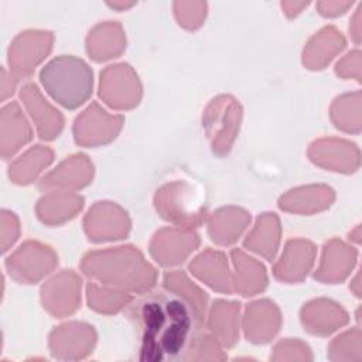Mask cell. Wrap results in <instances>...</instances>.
Wrapping results in <instances>:
<instances>
[{"label":"cell","mask_w":362,"mask_h":362,"mask_svg":"<svg viewBox=\"0 0 362 362\" xmlns=\"http://www.w3.org/2000/svg\"><path fill=\"white\" fill-rule=\"evenodd\" d=\"M81 269L89 279L127 293H146L157 281V270L132 245L92 250L82 257Z\"/></svg>","instance_id":"cell-1"},{"label":"cell","mask_w":362,"mask_h":362,"mask_svg":"<svg viewBox=\"0 0 362 362\" xmlns=\"http://www.w3.org/2000/svg\"><path fill=\"white\" fill-rule=\"evenodd\" d=\"M47 93L66 109H76L92 95L93 74L90 66L74 55L51 59L40 72Z\"/></svg>","instance_id":"cell-2"},{"label":"cell","mask_w":362,"mask_h":362,"mask_svg":"<svg viewBox=\"0 0 362 362\" xmlns=\"http://www.w3.org/2000/svg\"><path fill=\"white\" fill-rule=\"evenodd\" d=\"M157 214L181 228L194 229L206 216L202 189L189 181H171L161 185L154 195Z\"/></svg>","instance_id":"cell-3"},{"label":"cell","mask_w":362,"mask_h":362,"mask_svg":"<svg viewBox=\"0 0 362 362\" xmlns=\"http://www.w3.org/2000/svg\"><path fill=\"white\" fill-rule=\"evenodd\" d=\"M242 106L230 95L214 98L202 115V126L216 156H226L239 133L242 122Z\"/></svg>","instance_id":"cell-4"},{"label":"cell","mask_w":362,"mask_h":362,"mask_svg":"<svg viewBox=\"0 0 362 362\" xmlns=\"http://www.w3.org/2000/svg\"><path fill=\"white\" fill-rule=\"evenodd\" d=\"M58 264L54 249L37 240H25L7 259L6 269L13 280L33 284L48 276Z\"/></svg>","instance_id":"cell-5"},{"label":"cell","mask_w":362,"mask_h":362,"mask_svg":"<svg viewBox=\"0 0 362 362\" xmlns=\"http://www.w3.org/2000/svg\"><path fill=\"white\" fill-rule=\"evenodd\" d=\"M141 95L139 75L129 64H113L100 72L99 98L112 109H133L140 103Z\"/></svg>","instance_id":"cell-6"},{"label":"cell","mask_w":362,"mask_h":362,"mask_svg":"<svg viewBox=\"0 0 362 362\" xmlns=\"http://www.w3.org/2000/svg\"><path fill=\"white\" fill-rule=\"evenodd\" d=\"M54 35L45 30H27L20 33L8 47L7 61L10 72L17 78L30 76L51 52Z\"/></svg>","instance_id":"cell-7"},{"label":"cell","mask_w":362,"mask_h":362,"mask_svg":"<svg viewBox=\"0 0 362 362\" xmlns=\"http://www.w3.org/2000/svg\"><path fill=\"white\" fill-rule=\"evenodd\" d=\"M124 123L120 115H112L98 102L90 103L74 122V139L83 147H98L113 141Z\"/></svg>","instance_id":"cell-8"},{"label":"cell","mask_w":362,"mask_h":362,"mask_svg":"<svg viewBox=\"0 0 362 362\" xmlns=\"http://www.w3.org/2000/svg\"><path fill=\"white\" fill-rule=\"evenodd\" d=\"M132 228L127 212L110 201L95 202L83 218V229L92 242L119 240L129 235Z\"/></svg>","instance_id":"cell-9"},{"label":"cell","mask_w":362,"mask_h":362,"mask_svg":"<svg viewBox=\"0 0 362 362\" xmlns=\"http://www.w3.org/2000/svg\"><path fill=\"white\" fill-rule=\"evenodd\" d=\"M81 290L79 274L74 270H62L42 284L41 304L55 318L68 317L81 307Z\"/></svg>","instance_id":"cell-10"},{"label":"cell","mask_w":362,"mask_h":362,"mask_svg":"<svg viewBox=\"0 0 362 362\" xmlns=\"http://www.w3.org/2000/svg\"><path fill=\"white\" fill-rule=\"evenodd\" d=\"M96 331L82 321H69L55 327L49 334L48 346L57 359L78 361L92 354L96 345Z\"/></svg>","instance_id":"cell-11"},{"label":"cell","mask_w":362,"mask_h":362,"mask_svg":"<svg viewBox=\"0 0 362 362\" xmlns=\"http://www.w3.org/2000/svg\"><path fill=\"white\" fill-rule=\"evenodd\" d=\"M199 246V236L194 229L168 226L157 230L150 242V255L164 266L181 264Z\"/></svg>","instance_id":"cell-12"},{"label":"cell","mask_w":362,"mask_h":362,"mask_svg":"<svg viewBox=\"0 0 362 362\" xmlns=\"http://www.w3.org/2000/svg\"><path fill=\"white\" fill-rule=\"evenodd\" d=\"M307 154L315 165L335 173L352 174L361 165L359 148L345 139H317L308 146Z\"/></svg>","instance_id":"cell-13"},{"label":"cell","mask_w":362,"mask_h":362,"mask_svg":"<svg viewBox=\"0 0 362 362\" xmlns=\"http://www.w3.org/2000/svg\"><path fill=\"white\" fill-rule=\"evenodd\" d=\"M180 303L181 301L178 300H167L164 303L147 301L143 304L141 320L144 334L140 355L143 361H160L163 358V352L158 346V339L171 322Z\"/></svg>","instance_id":"cell-14"},{"label":"cell","mask_w":362,"mask_h":362,"mask_svg":"<svg viewBox=\"0 0 362 362\" xmlns=\"http://www.w3.org/2000/svg\"><path fill=\"white\" fill-rule=\"evenodd\" d=\"M93 178V164L88 156L78 153L62 160L40 181L41 191H76Z\"/></svg>","instance_id":"cell-15"},{"label":"cell","mask_w":362,"mask_h":362,"mask_svg":"<svg viewBox=\"0 0 362 362\" xmlns=\"http://www.w3.org/2000/svg\"><path fill=\"white\" fill-rule=\"evenodd\" d=\"M317 247L307 239H290L279 260L273 266V274L284 283H300L311 272Z\"/></svg>","instance_id":"cell-16"},{"label":"cell","mask_w":362,"mask_h":362,"mask_svg":"<svg viewBox=\"0 0 362 362\" xmlns=\"http://www.w3.org/2000/svg\"><path fill=\"white\" fill-rule=\"evenodd\" d=\"M20 99L31 116L40 139L54 140L59 136L64 129V116L44 98L35 83H25L20 90Z\"/></svg>","instance_id":"cell-17"},{"label":"cell","mask_w":362,"mask_h":362,"mask_svg":"<svg viewBox=\"0 0 362 362\" xmlns=\"http://www.w3.org/2000/svg\"><path fill=\"white\" fill-rule=\"evenodd\" d=\"M242 325L247 341L257 345L267 344L280 331L281 313L273 301L256 300L246 305Z\"/></svg>","instance_id":"cell-18"},{"label":"cell","mask_w":362,"mask_h":362,"mask_svg":"<svg viewBox=\"0 0 362 362\" xmlns=\"http://www.w3.org/2000/svg\"><path fill=\"white\" fill-rule=\"evenodd\" d=\"M300 321L307 332L327 337L348 324L349 317L344 307L334 300L314 298L301 307Z\"/></svg>","instance_id":"cell-19"},{"label":"cell","mask_w":362,"mask_h":362,"mask_svg":"<svg viewBox=\"0 0 362 362\" xmlns=\"http://www.w3.org/2000/svg\"><path fill=\"white\" fill-rule=\"evenodd\" d=\"M356 259L358 252L355 247L337 238H332L322 247L320 264L314 273V279L328 284L341 283L351 274Z\"/></svg>","instance_id":"cell-20"},{"label":"cell","mask_w":362,"mask_h":362,"mask_svg":"<svg viewBox=\"0 0 362 362\" xmlns=\"http://www.w3.org/2000/svg\"><path fill=\"white\" fill-rule=\"evenodd\" d=\"M189 272L215 291L225 294L235 291L232 272L223 252L214 249L201 252L191 260Z\"/></svg>","instance_id":"cell-21"},{"label":"cell","mask_w":362,"mask_h":362,"mask_svg":"<svg viewBox=\"0 0 362 362\" xmlns=\"http://www.w3.org/2000/svg\"><path fill=\"white\" fill-rule=\"evenodd\" d=\"M335 199V192L324 184H310L287 191L279 199V208L290 214L311 215L328 209Z\"/></svg>","instance_id":"cell-22"},{"label":"cell","mask_w":362,"mask_h":362,"mask_svg":"<svg viewBox=\"0 0 362 362\" xmlns=\"http://www.w3.org/2000/svg\"><path fill=\"white\" fill-rule=\"evenodd\" d=\"M33 139V129L20 105L10 102L0 113V151L4 160L13 157Z\"/></svg>","instance_id":"cell-23"},{"label":"cell","mask_w":362,"mask_h":362,"mask_svg":"<svg viewBox=\"0 0 362 362\" xmlns=\"http://www.w3.org/2000/svg\"><path fill=\"white\" fill-rule=\"evenodd\" d=\"M346 45L345 37L334 25L317 31L303 49V65L310 71L324 69Z\"/></svg>","instance_id":"cell-24"},{"label":"cell","mask_w":362,"mask_h":362,"mask_svg":"<svg viewBox=\"0 0 362 362\" xmlns=\"http://www.w3.org/2000/svg\"><path fill=\"white\" fill-rule=\"evenodd\" d=\"M124 49L126 34L122 24L117 21L99 23L86 37V52L96 62L117 58Z\"/></svg>","instance_id":"cell-25"},{"label":"cell","mask_w":362,"mask_h":362,"mask_svg":"<svg viewBox=\"0 0 362 362\" xmlns=\"http://www.w3.org/2000/svg\"><path fill=\"white\" fill-rule=\"evenodd\" d=\"M250 223V214L239 206H222L208 218V235L219 246L235 243Z\"/></svg>","instance_id":"cell-26"},{"label":"cell","mask_w":362,"mask_h":362,"mask_svg":"<svg viewBox=\"0 0 362 362\" xmlns=\"http://www.w3.org/2000/svg\"><path fill=\"white\" fill-rule=\"evenodd\" d=\"M83 208V198L72 191H49L35 205L38 219L49 226L62 225Z\"/></svg>","instance_id":"cell-27"},{"label":"cell","mask_w":362,"mask_h":362,"mask_svg":"<svg viewBox=\"0 0 362 362\" xmlns=\"http://www.w3.org/2000/svg\"><path fill=\"white\" fill-rule=\"evenodd\" d=\"M233 263V288L245 297L262 293L269 283L266 267L255 257L246 255L240 249L230 252Z\"/></svg>","instance_id":"cell-28"},{"label":"cell","mask_w":362,"mask_h":362,"mask_svg":"<svg viewBox=\"0 0 362 362\" xmlns=\"http://www.w3.org/2000/svg\"><path fill=\"white\" fill-rule=\"evenodd\" d=\"M240 304L238 301L215 300L208 315V328L212 337L225 348L233 346L239 339Z\"/></svg>","instance_id":"cell-29"},{"label":"cell","mask_w":362,"mask_h":362,"mask_svg":"<svg viewBox=\"0 0 362 362\" xmlns=\"http://www.w3.org/2000/svg\"><path fill=\"white\" fill-rule=\"evenodd\" d=\"M163 286L167 291L180 297L181 301L188 307L192 321L199 328L205 318L208 305V296L194 281L189 280L185 272L171 270L164 274Z\"/></svg>","instance_id":"cell-30"},{"label":"cell","mask_w":362,"mask_h":362,"mask_svg":"<svg viewBox=\"0 0 362 362\" xmlns=\"http://www.w3.org/2000/svg\"><path fill=\"white\" fill-rule=\"evenodd\" d=\"M280 239L281 225L279 216L273 212H266L256 219L255 226L245 238L243 246L266 260H273L279 250Z\"/></svg>","instance_id":"cell-31"},{"label":"cell","mask_w":362,"mask_h":362,"mask_svg":"<svg viewBox=\"0 0 362 362\" xmlns=\"http://www.w3.org/2000/svg\"><path fill=\"white\" fill-rule=\"evenodd\" d=\"M54 160V151L37 144L24 151L8 167V178L17 185L31 184Z\"/></svg>","instance_id":"cell-32"},{"label":"cell","mask_w":362,"mask_h":362,"mask_svg":"<svg viewBox=\"0 0 362 362\" xmlns=\"http://www.w3.org/2000/svg\"><path fill=\"white\" fill-rule=\"evenodd\" d=\"M329 117L337 129L358 134L362 129L361 92L355 90L335 98L329 107Z\"/></svg>","instance_id":"cell-33"},{"label":"cell","mask_w":362,"mask_h":362,"mask_svg":"<svg viewBox=\"0 0 362 362\" xmlns=\"http://www.w3.org/2000/svg\"><path fill=\"white\" fill-rule=\"evenodd\" d=\"M89 308L100 314H116L132 301V296L120 288L92 281L86 287Z\"/></svg>","instance_id":"cell-34"},{"label":"cell","mask_w":362,"mask_h":362,"mask_svg":"<svg viewBox=\"0 0 362 362\" xmlns=\"http://www.w3.org/2000/svg\"><path fill=\"white\" fill-rule=\"evenodd\" d=\"M328 358L331 361H356L362 359V335L359 328H351L328 345Z\"/></svg>","instance_id":"cell-35"},{"label":"cell","mask_w":362,"mask_h":362,"mask_svg":"<svg viewBox=\"0 0 362 362\" xmlns=\"http://www.w3.org/2000/svg\"><path fill=\"white\" fill-rule=\"evenodd\" d=\"M184 361H225L226 354L222 345L212 335H197L191 339L189 346L182 356Z\"/></svg>","instance_id":"cell-36"},{"label":"cell","mask_w":362,"mask_h":362,"mask_svg":"<svg viewBox=\"0 0 362 362\" xmlns=\"http://www.w3.org/2000/svg\"><path fill=\"white\" fill-rule=\"evenodd\" d=\"M173 7L178 24L189 31L199 28L208 13V4L205 1H175Z\"/></svg>","instance_id":"cell-37"},{"label":"cell","mask_w":362,"mask_h":362,"mask_svg":"<svg viewBox=\"0 0 362 362\" xmlns=\"http://www.w3.org/2000/svg\"><path fill=\"white\" fill-rule=\"evenodd\" d=\"M272 361H313V354L310 346L297 339V338H284L279 341L274 348L273 354L270 355Z\"/></svg>","instance_id":"cell-38"},{"label":"cell","mask_w":362,"mask_h":362,"mask_svg":"<svg viewBox=\"0 0 362 362\" xmlns=\"http://www.w3.org/2000/svg\"><path fill=\"white\" fill-rule=\"evenodd\" d=\"M20 236V221L11 211L3 209L0 215V242L1 252H7Z\"/></svg>","instance_id":"cell-39"},{"label":"cell","mask_w":362,"mask_h":362,"mask_svg":"<svg viewBox=\"0 0 362 362\" xmlns=\"http://www.w3.org/2000/svg\"><path fill=\"white\" fill-rule=\"evenodd\" d=\"M335 74L344 79H355L361 82L362 79V54L359 49L349 51L342 57L335 65Z\"/></svg>","instance_id":"cell-40"},{"label":"cell","mask_w":362,"mask_h":362,"mask_svg":"<svg viewBox=\"0 0 362 362\" xmlns=\"http://www.w3.org/2000/svg\"><path fill=\"white\" fill-rule=\"evenodd\" d=\"M352 7V1H339V0H324L317 3L318 13L324 17H338L344 14L348 8Z\"/></svg>","instance_id":"cell-41"},{"label":"cell","mask_w":362,"mask_h":362,"mask_svg":"<svg viewBox=\"0 0 362 362\" xmlns=\"http://www.w3.org/2000/svg\"><path fill=\"white\" fill-rule=\"evenodd\" d=\"M361 33H362V4L356 8L349 24V35L356 45L361 42V37H362Z\"/></svg>","instance_id":"cell-42"},{"label":"cell","mask_w":362,"mask_h":362,"mask_svg":"<svg viewBox=\"0 0 362 362\" xmlns=\"http://www.w3.org/2000/svg\"><path fill=\"white\" fill-rule=\"evenodd\" d=\"M17 78L10 72H7L4 68L1 69V100H6L8 96H11L16 90Z\"/></svg>","instance_id":"cell-43"},{"label":"cell","mask_w":362,"mask_h":362,"mask_svg":"<svg viewBox=\"0 0 362 362\" xmlns=\"http://www.w3.org/2000/svg\"><path fill=\"white\" fill-rule=\"evenodd\" d=\"M280 6L288 18H294L308 6V1H281Z\"/></svg>","instance_id":"cell-44"},{"label":"cell","mask_w":362,"mask_h":362,"mask_svg":"<svg viewBox=\"0 0 362 362\" xmlns=\"http://www.w3.org/2000/svg\"><path fill=\"white\" fill-rule=\"evenodd\" d=\"M349 288L354 291V294H355L356 297H361V274H359V273H356V276H355L354 280L351 281Z\"/></svg>","instance_id":"cell-45"},{"label":"cell","mask_w":362,"mask_h":362,"mask_svg":"<svg viewBox=\"0 0 362 362\" xmlns=\"http://www.w3.org/2000/svg\"><path fill=\"white\" fill-rule=\"evenodd\" d=\"M109 7L116 8V10H127L132 6H134L133 1H113V3H107Z\"/></svg>","instance_id":"cell-46"},{"label":"cell","mask_w":362,"mask_h":362,"mask_svg":"<svg viewBox=\"0 0 362 362\" xmlns=\"http://www.w3.org/2000/svg\"><path fill=\"white\" fill-rule=\"evenodd\" d=\"M349 240H354L355 243L361 242V226L359 225L349 233Z\"/></svg>","instance_id":"cell-47"}]
</instances>
